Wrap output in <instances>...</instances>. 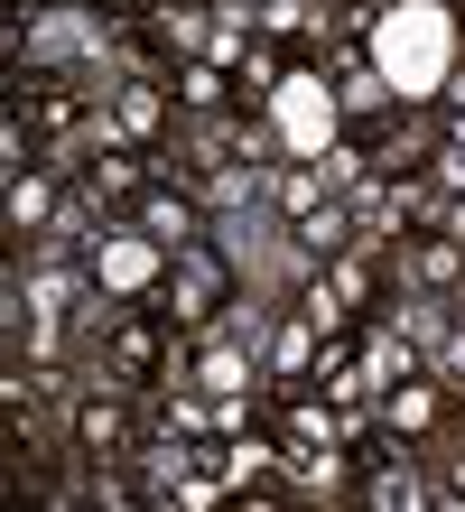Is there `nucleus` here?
<instances>
[{
    "mask_svg": "<svg viewBox=\"0 0 465 512\" xmlns=\"http://www.w3.org/2000/svg\"><path fill=\"white\" fill-rule=\"evenodd\" d=\"M140 438H149L140 391H121V382L93 373V391L75 401V457H84V466H131V457H140Z\"/></svg>",
    "mask_w": 465,
    "mask_h": 512,
    "instance_id": "nucleus-1",
    "label": "nucleus"
},
{
    "mask_svg": "<svg viewBox=\"0 0 465 512\" xmlns=\"http://www.w3.org/2000/svg\"><path fill=\"white\" fill-rule=\"evenodd\" d=\"M224 298H233V261L214 252V243H186V252H177V270L159 280V298H149V308H168L186 336H205V326H224V317H233Z\"/></svg>",
    "mask_w": 465,
    "mask_h": 512,
    "instance_id": "nucleus-2",
    "label": "nucleus"
},
{
    "mask_svg": "<svg viewBox=\"0 0 465 512\" xmlns=\"http://www.w3.org/2000/svg\"><path fill=\"white\" fill-rule=\"evenodd\" d=\"M447 401H456V391L438 382V373H400L391 391H382V438H400V447H428V438H438V419H447Z\"/></svg>",
    "mask_w": 465,
    "mask_h": 512,
    "instance_id": "nucleus-3",
    "label": "nucleus"
},
{
    "mask_svg": "<svg viewBox=\"0 0 465 512\" xmlns=\"http://www.w3.org/2000/svg\"><path fill=\"white\" fill-rule=\"evenodd\" d=\"M131 233H149V243H168V252H186V243H205V196H186V187H149L140 205H131Z\"/></svg>",
    "mask_w": 465,
    "mask_h": 512,
    "instance_id": "nucleus-4",
    "label": "nucleus"
},
{
    "mask_svg": "<svg viewBox=\"0 0 465 512\" xmlns=\"http://www.w3.org/2000/svg\"><path fill=\"white\" fill-rule=\"evenodd\" d=\"M354 224H363L354 205H345V196H326V205H307V215H289V252L326 270L335 252H354Z\"/></svg>",
    "mask_w": 465,
    "mask_h": 512,
    "instance_id": "nucleus-5",
    "label": "nucleus"
},
{
    "mask_svg": "<svg viewBox=\"0 0 465 512\" xmlns=\"http://www.w3.org/2000/svg\"><path fill=\"white\" fill-rule=\"evenodd\" d=\"M196 382H205V391H242V382H252V364H242V354H233V345H214Z\"/></svg>",
    "mask_w": 465,
    "mask_h": 512,
    "instance_id": "nucleus-6",
    "label": "nucleus"
},
{
    "mask_svg": "<svg viewBox=\"0 0 465 512\" xmlns=\"http://www.w3.org/2000/svg\"><path fill=\"white\" fill-rule=\"evenodd\" d=\"M428 373H438L447 391H465V326H447V345L428 354Z\"/></svg>",
    "mask_w": 465,
    "mask_h": 512,
    "instance_id": "nucleus-7",
    "label": "nucleus"
},
{
    "mask_svg": "<svg viewBox=\"0 0 465 512\" xmlns=\"http://www.w3.org/2000/svg\"><path fill=\"white\" fill-rule=\"evenodd\" d=\"M279 205H289V215H307V205H326V187H317L307 168H289V177H279Z\"/></svg>",
    "mask_w": 465,
    "mask_h": 512,
    "instance_id": "nucleus-8",
    "label": "nucleus"
},
{
    "mask_svg": "<svg viewBox=\"0 0 465 512\" xmlns=\"http://www.w3.org/2000/svg\"><path fill=\"white\" fill-rule=\"evenodd\" d=\"M428 457H438V494L465 503V447H428Z\"/></svg>",
    "mask_w": 465,
    "mask_h": 512,
    "instance_id": "nucleus-9",
    "label": "nucleus"
},
{
    "mask_svg": "<svg viewBox=\"0 0 465 512\" xmlns=\"http://www.w3.org/2000/svg\"><path fill=\"white\" fill-rule=\"evenodd\" d=\"M456 10H465V0H456Z\"/></svg>",
    "mask_w": 465,
    "mask_h": 512,
    "instance_id": "nucleus-10",
    "label": "nucleus"
}]
</instances>
